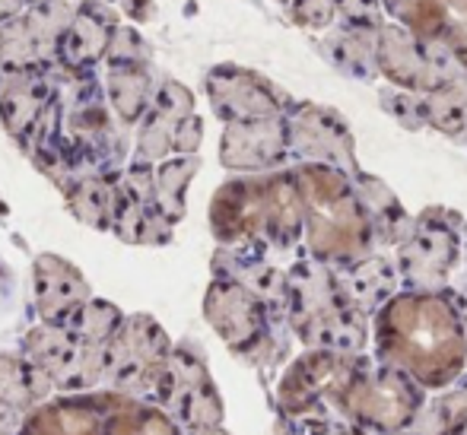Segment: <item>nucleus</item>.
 I'll use <instances>...</instances> for the list:
<instances>
[{"instance_id": "f257e3e1", "label": "nucleus", "mask_w": 467, "mask_h": 435, "mask_svg": "<svg viewBox=\"0 0 467 435\" xmlns=\"http://www.w3.org/2000/svg\"><path fill=\"white\" fill-rule=\"evenodd\" d=\"M385 347L423 381L439 385L462 366L464 344L451 312L436 299H410L385 315Z\"/></svg>"}, {"instance_id": "f03ea898", "label": "nucleus", "mask_w": 467, "mask_h": 435, "mask_svg": "<svg viewBox=\"0 0 467 435\" xmlns=\"http://www.w3.org/2000/svg\"><path fill=\"white\" fill-rule=\"evenodd\" d=\"M166 356L169 340L147 315H137L130 321H121L118 331L109 337L105 347V368L111 388L124 394L162 391L166 381Z\"/></svg>"}, {"instance_id": "7ed1b4c3", "label": "nucleus", "mask_w": 467, "mask_h": 435, "mask_svg": "<svg viewBox=\"0 0 467 435\" xmlns=\"http://www.w3.org/2000/svg\"><path fill=\"white\" fill-rule=\"evenodd\" d=\"M87 299L89 286L74 264L55 254H42L36 261V302L45 325H64Z\"/></svg>"}, {"instance_id": "20e7f679", "label": "nucleus", "mask_w": 467, "mask_h": 435, "mask_svg": "<svg viewBox=\"0 0 467 435\" xmlns=\"http://www.w3.org/2000/svg\"><path fill=\"white\" fill-rule=\"evenodd\" d=\"M51 105V87L42 67L32 70H6V80L0 87V118L6 130L16 140H26L42 111Z\"/></svg>"}, {"instance_id": "39448f33", "label": "nucleus", "mask_w": 467, "mask_h": 435, "mask_svg": "<svg viewBox=\"0 0 467 435\" xmlns=\"http://www.w3.org/2000/svg\"><path fill=\"white\" fill-rule=\"evenodd\" d=\"M115 16L102 6H80L70 19V26L64 29L61 42H57V51L64 55V61L70 67H87L96 57L105 55V45H109V36L115 29Z\"/></svg>"}, {"instance_id": "423d86ee", "label": "nucleus", "mask_w": 467, "mask_h": 435, "mask_svg": "<svg viewBox=\"0 0 467 435\" xmlns=\"http://www.w3.org/2000/svg\"><path fill=\"white\" fill-rule=\"evenodd\" d=\"M105 89H109V102L121 115V121L134 124L140 121V115L150 105L153 77L147 74V67H109Z\"/></svg>"}, {"instance_id": "0eeeda50", "label": "nucleus", "mask_w": 467, "mask_h": 435, "mask_svg": "<svg viewBox=\"0 0 467 435\" xmlns=\"http://www.w3.org/2000/svg\"><path fill=\"white\" fill-rule=\"evenodd\" d=\"M51 388V378L29 359H13V356H0V400L16 410L36 404L45 398Z\"/></svg>"}, {"instance_id": "6e6552de", "label": "nucleus", "mask_w": 467, "mask_h": 435, "mask_svg": "<svg viewBox=\"0 0 467 435\" xmlns=\"http://www.w3.org/2000/svg\"><path fill=\"white\" fill-rule=\"evenodd\" d=\"M70 207L83 223L96 229H111L118 207V188L109 184L105 178H83L74 191H70Z\"/></svg>"}, {"instance_id": "1a4fd4ad", "label": "nucleus", "mask_w": 467, "mask_h": 435, "mask_svg": "<svg viewBox=\"0 0 467 435\" xmlns=\"http://www.w3.org/2000/svg\"><path fill=\"white\" fill-rule=\"evenodd\" d=\"M197 162L194 160H175L166 162L160 172H153V203L169 223H175L185 210L182 203V194H185V184L191 172H194Z\"/></svg>"}, {"instance_id": "9d476101", "label": "nucleus", "mask_w": 467, "mask_h": 435, "mask_svg": "<svg viewBox=\"0 0 467 435\" xmlns=\"http://www.w3.org/2000/svg\"><path fill=\"white\" fill-rule=\"evenodd\" d=\"M105 57H109L111 67H147L150 55L143 38L137 36L128 26H115L109 36V45H105Z\"/></svg>"}, {"instance_id": "9b49d317", "label": "nucleus", "mask_w": 467, "mask_h": 435, "mask_svg": "<svg viewBox=\"0 0 467 435\" xmlns=\"http://www.w3.org/2000/svg\"><path fill=\"white\" fill-rule=\"evenodd\" d=\"M124 10H128L130 19H137V23H147L156 13V4L153 0H124Z\"/></svg>"}, {"instance_id": "f8f14e48", "label": "nucleus", "mask_w": 467, "mask_h": 435, "mask_svg": "<svg viewBox=\"0 0 467 435\" xmlns=\"http://www.w3.org/2000/svg\"><path fill=\"white\" fill-rule=\"evenodd\" d=\"M16 426H19V410L0 400V435H13Z\"/></svg>"}]
</instances>
